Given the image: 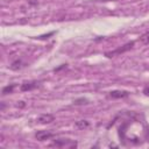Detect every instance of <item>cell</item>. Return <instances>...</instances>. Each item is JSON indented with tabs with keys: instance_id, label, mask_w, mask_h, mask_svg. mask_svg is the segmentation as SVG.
Masks as SVG:
<instances>
[{
	"instance_id": "6da1fadb",
	"label": "cell",
	"mask_w": 149,
	"mask_h": 149,
	"mask_svg": "<svg viewBox=\"0 0 149 149\" xmlns=\"http://www.w3.org/2000/svg\"><path fill=\"white\" fill-rule=\"evenodd\" d=\"M133 47H134V42L132 41V42H128V43H126L125 45H122V47L118 48V49H116V50H114V51L106 52V54H105V56H106V57H108V58H111V57H114V56H116V55H120V54H123V52L128 51V50H129V49H132Z\"/></svg>"
},
{
	"instance_id": "7a4b0ae2",
	"label": "cell",
	"mask_w": 149,
	"mask_h": 149,
	"mask_svg": "<svg viewBox=\"0 0 149 149\" xmlns=\"http://www.w3.org/2000/svg\"><path fill=\"white\" fill-rule=\"evenodd\" d=\"M51 146H52V147H58V148H63V147L76 148L77 143L73 142V141H70V140H68V139H61V140H55Z\"/></svg>"
},
{
	"instance_id": "3957f363",
	"label": "cell",
	"mask_w": 149,
	"mask_h": 149,
	"mask_svg": "<svg viewBox=\"0 0 149 149\" xmlns=\"http://www.w3.org/2000/svg\"><path fill=\"white\" fill-rule=\"evenodd\" d=\"M38 86H40V83L38 81H36V80H29V81H23L21 84V86H20V90L22 92H26V91H31V90H34V88H36Z\"/></svg>"
},
{
	"instance_id": "277c9868",
	"label": "cell",
	"mask_w": 149,
	"mask_h": 149,
	"mask_svg": "<svg viewBox=\"0 0 149 149\" xmlns=\"http://www.w3.org/2000/svg\"><path fill=\"white\" fill-rule=\"evenodd\" d=\"M55 120V116L52 114H41L37 119H36V122L40 123V125H47V123H51L52 121Z\"/></svg>"
},
{
	"instance_id": "5b68a950",
	"label": "cell",
	"mask_w": 149,
	"mask_h": 149,
	"mask_svg": "<svg viewBox=\"0 0 149 149\" xmlns=\"http://www.w3.org/2000/svg\"><path fill=\"white\" fill-rule=\"evenodd\" d=\"M54 136V133H51L50 130H38L36 134H35V137L38 140V141H45V140H49Z\"/></svg>"
},
{
	"instance_id": "8992f818",
	"label": "cell",
	"mask_w": 149,
	"mask_h": 149,
	"mask_svg": "<svg viewBox=\"0 0 149 149\" xmlns=\"http://www.w3.org/2000/svg\"><path fill=\"white\" fill-rule=\"evenodd\" d=\"M128 94L129 93L127 91H122V90H114V91L109 92V97H112L114 99H122V98L128 97Z\"/></svg>"
},
{
	"instance_id": "52a82bcc",
	"label": "cell",
	"mask_w": 149,
	"mask_h": 149,
	"mask_svg": "<svg viewBox=\"0 0 149 149\" xmlns=\"http://www.w3.org/2000/svg\"><path fill=\"white\" fill-rule=\"evenodd\" d=\"M23 66H24V64L22 63V61L17 59V61H14V62L12 63V65H10V69H12V70H14V71H17V70L22 69Z\"/></svg>"
},
{
	"instance_id": "ba28073f",
	"label": "cell",
	"mask_w": 149,
	"mask_h": 149,
	"mask_svg": "<svg viewBox=\"0 0 149 149\" xmlns=\"http://www.w3.org/2000/svg\"><path fill=\"white\" fill-rule=\"evenodd\" d=\"M74 126L78 129H85V128L88 127V121H86V120H79V121H77L74 123Z\"/></svg>"
},
{
	"instance_id": "9c48e42d",
	"label": "cell",
	"mask_w": 149,
	"mask_h": 149,
	"mask_svg": "<svg viewBox=\"0 0 149 149\" xmlns=\"http://www.w3.org/2000/svg\"><path fill=\"white\" fill-rule=\"evenodd\" d=\"M14 87H15V85H14V84H10V85L5 86V87L2 88V94H3V95H6V94H8V93H13Z\"/></svg>"
},
{
	"instance_id": "30bf717a",
	"label": "cell",
	"mask_w": 149,
	"mask_h": 149,
	"mask_svg": "<svg viewBox=\"0 0 149 149\" xmlns=\"http://www.w3.org/2000/svg\"><path fill=\"white\" fill-rule=\"evenodd\" d=\"M140 41H141L142 44H149V31L142 34L140 36Z\"/></svg>"
},
{
	"instance_id": "8fae6325",
	"label": "cell",
	"mask_w": 149,
	"mask_h": 149,
	"mask_svg": "<svg viewBox=\"0 0 149 149\" xmlns=\"http://www.w3.org/2000/svg\"><path fill=\"white\" fill-rule=\"evenodd\" d=\"M73 104L74 105H84V104H88V100L84 99V98H80V99H76Z\"/></svg>"
},
{
	"instance_id": "7c38bea8",
	"label": "cell",
	"mask_w": 149,
	"mask_h": 149,
	"mask_svg": "<svg viewBox=\"0 0 149 149\" xmlns=\"http://www.w3.org/2000/svg\"><path fill=\"white\" fill-rule=\"evenodd\" d=\"M55 34V31H51V33H49V34H47V35H41V36H38L37 38H40V40H44V38H48L49 36H51V35H54Z\"/></svg>"
},
{
	"instance_id": "4fadbf2b",
	"label": "cell",
	"mask_w": 149,
	"mask_h": 149,
	"mask_svg": "<svg viewBox=\"0 0 149 149\" xmlns=\"http://www.w3.org/2000/svg\"><path fill=\"white\" fill-rule=\"evenodd\" d=\"M143 93H144L146 95H149V84H148L147 86H144V88H143Z\"/></svg>"
},
{
	"instance_id": "5bb4252c",
	"label": "cell",
	"mask_w": 149,
	"mask_h": 149,
	"mask_svg": "<svg viewBox=\"0 0 149 149\" xmlns=\"http://www.w3.org/2000/svg\"><path fill=\"white\" fill-rule=\"evenodd\" d=\"M65 68H66V64H62L59 68H56V69H55V72H58L59 70H62V69H65Z\"/></svg>"
}]
</instances>
